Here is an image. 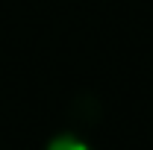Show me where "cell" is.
Returning a JSON list of instances; mask_svg holds the SVG:
<instances>
[{"mask_svg": "<svg viewBox=\"0 0 153 150\" xmlns=\"http://www.w3.org/2000/svg\"><path fill=\"white\" fill-rule=\"evenodd\" d=\"M44 150H94V144L91 141H85L79 132H56V135H50L47 138V144H44Z\"/></svg>", "mask_w": 153, "mask_h": 150, "instance_id": "1", "label": "cell"}]
</instances>
